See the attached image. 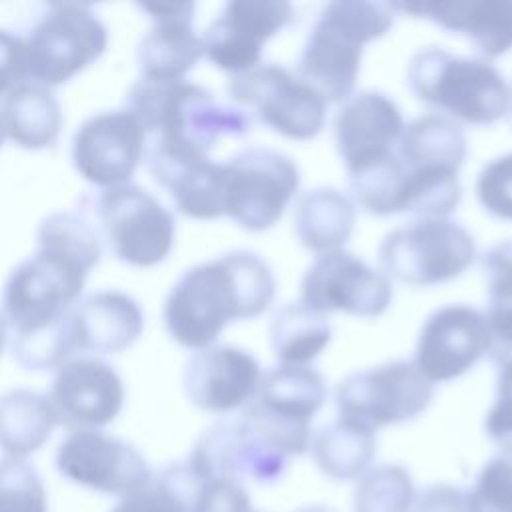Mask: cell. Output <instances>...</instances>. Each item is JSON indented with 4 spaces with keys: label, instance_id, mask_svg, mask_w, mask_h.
Returning <instances> with one entry per match:
<instances>
[{
    "label": "cell",
    "instance_id": "f1b7e54d",
    "mask_svg": "<svg viewBox=\"0 0 512 512\" xmlns=\"http://www.w3.org/2000/svg\"><path fill=\"white\" fill-rule=\"evenodd\" d=\"M58 426L48 396L14 388L0 396V450L10 458H26L40 450Z\"/></svg>",
    "mask_w": 512,
    "mask_h": 512
},
{
    "label": "cell",
    "instance_id": "484cf974",
    "mask_svg": "<svg viewBox=\"0 0 512 512\" xmlns=\"http://www.w3.org/2000/svg\"><path fill=\"white\" fill-rule=\"evenodd\" d=\"M354 224V204L336 188L306 190L294 204V232L300 244L318 256L342 250L354 232Z\"/></svg>",
    "mask_w": 512,
    "mask_h": 512
},
{
    "label": "cell",
    "instance_id": "277c9868",
    "mask_svg": "<svg viewBox=\"0 0 512 512\" xmlns=\"http://www.w3.org/2000/svg\"><path fill=\"white\" fill-rule=\"evenodd\" d=\"M414 98L456 124L490 126L506 116L510 86L498 68L484 60L424 46L406 66Z\"/></svg>",
    "mask_w": 512,
    "mask_h": 512
},
{
    "label": "cell",
    "instance_id": "603a6c76",
    "mask_svg": "<svg viewBox=\"0 0 512 512\" xmlns=\"http://www.w3.org/2000/svg\"><path fill=\"white\" fill-rule=\"evenodd\" d=\"M392 8L468 38L488 62L512 50V0H414Z\"/></svg>",
    "mask_w": 512,
    "mask_h": 512
},
{
    "label": "cell",
    "instance_id": "8992f818",
    "mask_svg": "<svg viewBox=\"0 0 512 512\" xmlns=\"http://www.w3.org/2000/svg\"><path fill=\"white\" fill-rule=\"evenodd\" d=\"M476 258L472 234L450 218H416L378 246L382 274L408 286H436L462 276Z\"/></svg>",
    "mask_w": 512,
    "mask_h": 512
},
{
    "label": "cell",
    "instance_id": "e575fe53",
    "mask_svg": "<svg viewBox=\"0 0 512 512\" xmlns=\"http://www.w3.org/2000/svg\"><path fill=\"white\" fill-rule=\"evenodd\" d=\"M466 504L468 512H512V456H494L480 468Z\"/></svg>",
    "mask_w": 512,
    "mask_h": 512
},
{
    "label": "cell",
    "instance_id": "4fadbf2b",
    "mask_svg": "<svg viewBox=\"0 0 512 512\" xmlns=\"http://www.w3.org/2000/svg\"><path fill=\"white\" fill-rule=\"evenodd\" d=\"M302 302L320 314L344 312L376 318L392 302V282L362 258L346 250L320 254L306 270L300 286Z\"/></svg>",
    "mask_w": 512,
    "mask_h": 512
},
{
    "label": "cell",
    "instance_id": "ac0fdd59",
    "mask_svg": "<svg viewBox=\"0 0 512 512\" xmlns=\"http://www.w3.org/2000/svg\"><path fill=\"white\" fill-rule=\"evenodd\" d=\"M288 458L270 448L242 418L222 420L204 430L188 458L190 468L208 480L272 484L288 468Z\"/></svg>",
    "mask_w": 512,
    "mask_h": 512
},
{
    "label": "cell",
    "instance_id": "b9f144b4",
    "mask_svg": "<svg viewBox=\"0 0 512 512\" xmlns=\"http://www.w3.org/2000/svg\"><path fill=\"white\" fill-rule=\"evenodd\" d=\"M6 330H8V326H6V320H4V316L0 314V354H2L4 346H6Z\"/></svg>",
    "mask_w": 512,
    "mask_h": 512
},
{
    "label": "cell",
    "instance_id": "836d02e7",
    "mask_svg": "<svg viewBox=\"0 0 512 512\" xmlns=\"http://www.w3.org/2000/svg\"><path fill=\"white\" fill-rule=\"evenodd\" d=\"M0 512H48V494L24 458H0Z\"/></svg>",
    "mask_w": 512,
    "mask_h": 512
},
{
    "label": "cell",
    "instance_id": "9a60e30c",
    "mask_svg": "<svg viewBox=\"0 0 512 512\" xmlns=\"http://www.w3.org/2000/svg\"><path fill=\"white\" fill-rule=\"evenodd\" d=\"M294 20L284 0H234L224 4L202 38L204 56L230 76L262 64L264 44Z\"/></svg>",
    "mask_w": 512,
    "mask_h": 512
},
{
    "label": "cell",
    "instance_id": "3957f363",
    "mask_svg": "<svg viewBox=\"0 0 512 512\" xmlns=\"http://www.w3.org/2000/svg\"><path fill=\"white\" fill-rule=\"evenodd\" d=\"M394 24L388 2L334 0L318 12L296 60V76L326 104L354 94L364 46L386 36Z\"/></svg>",
    "mask_w": 512,
    "mask_h": 512
},
{
    "label": "cell",
    "instance_id": "cb8c5ba5",
    "mask_svg": "<svg viewBox=\"0 0 512 512\" xmlns=\"http://www.w3.org/2000/svg\"><path fill=\"white\" fill-rule=\"evenodd\" d=\"M144 330L140 304L120 290L78 298L66 312V332L76 352L114 354L130 348Z\"/></svg>",
    "mask_w": 512,
    "mask_h": 512
},
{
    "label": "cell",
    "instance_id": "e0dca14e",
    "mask_svg": "<svg viewBox=\"0 0 512 512\" xmlns=\"http://www.w3.org/2000/svg\"><path fill=\"white\" fill-rule=\"evenodd\" d=\"M488 352L484 312L468 304H448L424 320L412 362L430 384H438L460 378Z\"/></svg>",
    "mask_w": 512,
    "mask_h": 512
},
{
    "label": "cell",
    "instance_id": "ee69618b",
    "mask_svg": "<svg viewBox=\"0 0 512 512\" xmlns=\"http://www.w3.org/2000/svg\"><path fill=\"white\" fill-rule=\"evenodd\" d=\"M506 116H508V122L512 126V86H510V102H508V110H506Z\"/></svg>",
    "mask_w": 512,
    "mask_h": 512
},
{
    "label": "cell",
    "instance_id": "ffe728a7",
    "mask_svg": "<svg viewBox=\"0 0 512 512\" xmlns=\"http://www.w3.org/2000/svg\"><path fill=\"white\" fill-rule=\"evenodd\" d=\"M396 102L378 90H360L346 98L334 116L336 150L352 174L394 154L404 132Z\"/></svg>",
    "mask_w": 512,
    "mask_h": 512
},
{
    "label": "cell",
    "instance_id": "d6a6232c",
    "mask_svg": "<svg viewBox=\"0 0 512 512\" xmlns=\"http://www.w3.org/2000/svg\"><path fill=\"white\" fill-rule=\"evenodd\" d=\"M414 482L400 464L368 468L354 488V512H410Z\"/></svg>",
    "mask_w": 512,
    "mask_h": 512
},
{
    "label": "cell",
    "instance_id": "f6af8a7d",
    "mask_svg": "<svg viewBox=\"0 0 512 512\" xmlns=\"http://www.w3.org/2000/svg\"><path fill=\"white\" fill-rule=\"evenodd\" d=\"M4 138H6V130H4V122H2V114H0V146H2Z\"/></svg>",
    "mask_w": 512,
    "mask_h": 512
},
{
    "label": "cell",
    "instance_id": "7bdbcfd3",
    "mask_svg": "<svg viewBox=\"0 0 512 512\" xmlns=\"http://www.w3.org/2000/svg\"><path fill=\"white\" fill-rule=\"evenodd\" d=\"M296 512H334L332 508H326V506H320V504H312V506H306V508H300Z\"/></svg>",
    "mask_w": 512,
    "mask_h": 512
},
{
    "label": "cell",
    "instance_id": "4316f807",
    "mask_svg": "<svg viewBox=\"0 0 512 512\" xmlns=\"http://www.w3.org/2000/svg\"><path fill=\"white\" fill-rule=\"evenodd\" d=\"M6 136L24 150H42L58 140L64 116L52 88L24 82L12 90L2 104Z\"/></svg>",
    "mask_w": 512,
    "mask_h": 512
},
{
    "label": "cell",
    "instance_id": "83f0119b",
    "mask_svg": "<svg viewBox=\"0 0 512 512\" xmlns=\"http://www.w3.org/2000/svg\"><path fill=\"white\" fill-rule=\"evenodd\" d=\"M308 450L324 476L334 480H358L376 456V432L338 416L312 432Z\"/></svg>",
    "mask_w": 512,
    "mask_h": 512
},
{
    "label": "cell",
    "instance_id": "f546056e",
    "mask_svg": "<svg viewBox=\"0 0 512 512\" xmlns=\"http://www.w3.org/2000/svg\"><path fill=\"white\" fill-rule=\"evenodd\" d=\"M486 282V324L490 332L488 356L498 370L512 368V240L492 244L480 256Z\"/></svg>",
    "mask_w": 512,
    "mask_h": 512
},
{
    "label": "cell",
    "instance_id": "8fae6325",
    "mask_svg": "<svg viewBox=\"0 0 512 512\" xmlns=\"http://www.w3.org/2000/svg\"><path fill=\"white\" fill-rule=\"evenodd\" d=\"M434 398L430 384L412 360H388L356 370L340 380L334 402L340 418L376 428L402 424L420 416Z\"/></svg>",
    "mask_w": 512,
    "mask_h": 512
},
{
    "label": "cell",
    "instance_id": "52a82bcc",
    "mask_svg": "<svg viewBox=\"0 0 512 512\" xmlns=\"http://www.w3.org/2000/svg\"><path fill=\"white\" fill-rule=\"evenodd\" d=\"M296 162L272 148L252 146L220 162V208L250 232L272 228L296 196Z\"/></svg>",
    "mask_w": 512,
    "mask_h": 512
},
{
    "label": "cell",
    "instance_id": "1f68e13d",
    "mask_svg": "<svg viewBox=\"0 0 512 512\" xmlns=\"http://www.w3.org/2000/svg\"><path fill=\"white\" fill-rule=\"evenodd\" d=\"M38 248L60 254L88 272L100 262L102 236L96 224L78 212H54L42 220L36 232Z\"/></svg>",
    "mask_w": 512,
    "mask_h": 512
},
{
    "label": "cell",
    "instance_id": "d4e9b609",
    "mask_svg": "<svg viewBox=\"0 0 512 512\" xmlns=\"http://www.w3.org/2000/svg\"><path fill=\"white\" fill-rule=\"evenodd\" d=\"M394 154L402 168L412 172L460 174L468 142L460 124L432 112L404 126Z\"/></svg>",
    "mask_w": 512,
    "mask_h": 512
},
{
    "label": "cell",
    "instance_id": "9c48e42d",
    "mask_svg": "<svg viewBox=\"0 0 512 512\" xmlns=\"http://www.w3.org/2000/svg\"><path fill=\"white\" fill-rule=\"evenodd\" d=\"M30 80L54 88L96 62L108 46V30L88 4L54 2L28 36Z\"/></svg>",
    "mask_w": 512,
    "mask_h": 512
},
{
    "label": "cell",
    "instance_id": "f35d334b",
    "mask_svg": "<svg viewBox=\"0 0 512 512\" xmlns=\"http://www.w3.org/2000/svg\"><path fill=\"white\" fill-rule=\"evenodd\" d=\"M30 80L28 50L22 36L0 28V96H8Z\"/></svg>",
    "mask_w": 512,
    "mask_h": 512
},
{
    "label": "cell",
    "instance_id": "5bb4252c",
    "mask_svg": "<svg viewBox=\"0 0 512 512\" xmlns=\"http://www.w3.org/2000/svg\"><path fill=\"white\" fill-rule=\"evenodd\" d=\"M56 468L78 486L122 498L146 488L154 478L132 444L100 430L70 432L58 444Z\"/></svg>",
    "mask_w": 512,
    "mask_h": 512
},
{
    "label": "cell",
    "instance_id": "44dd1931",
    "mask_svg": "<svg viewBox=\"0 0 512 512\" xmlns=\"http://www.w3.org/2000/svg\"><path fill=\"white\" fill-rule=\"evenodd\" d=\"M260 378V364L250 352L232 344H212L194 350L186 360L182 384L192 406L228 414L250 402Z\"/></svg>",
    "mask_w": 512,
    "mask_h": 512
},
{
    "label": "cell",
    "instance_id": "d590c367",
    "mask_svg": "<svg viewBox=\"0 0 512 512\" xmlns=\"http://www.w3.org/2000/svg\"><path fill=\"white\" fill-rule=\"evenodd\" d=\"M474 188L480 206L488 214L512 220V152L486 162L478 172Z\"/></svg>",
    "mask_w": 512,
    "mask_h": 512
},
{
    "label": "cell",
    "instance_id": "7402d4cb",
    "mask_svg": "<svg viewBox=\"0 0 512 512\" xmlns=\"http://www.w3.org/2000/svg\"><path fill=\"white\" fill-rule=\"evenodd\" d=\"M150 14L154 26L142 36L136 60L140 78L184 80V76L204 56L202 38L194 30V2L138 4Z\"/></svg>",
    "mask_w": 512,
    "mask_h": 512
},
{
    "label": "cell",
    "instance_id": "ba28073f",
    "mask_svg": "<svg viewBox=\"0 0 512 512\" xmlns=\"http://www.w3.org/2000/svg\"><path fill=\"white\" fill-rule=\"evenodd\" d=\"M88 270L36 248L8 276L2 290V316L16 336H30L56 326L80 298Z\"/></svg>",
    "mask_w": 512,
    "mask_h": 512
},
{
    "label": "cell",
    "instance_id": "2e32d148",
    "mask_svg": "<svg viewBox=\"0 0 512 512\" xmlns=\"http://www.w3.org/2000/svg\"><path fill=\"white\" fill-rule=\"evenodd\" d=\"M144 152L146 132L126 108L90 116L72 136L76 172L104 190L128 184Z\"/></svg>",
    "mask_w": 512,
    "mask_h": 512
},
{
    "label": "cell",
    "instance_id": "6da1fadb",
    "mask_svg": "<svg viewBox=\"0 0 512 512\" xmlns=\"http://www.w3.org/2000/svg\"><path fill=\"white\" fill-rule=\"evenodd\" d=\"M276 280L256 252L234 250L188 268L164 300V326L174 342L190 350L212 346L236 320H250L270 308Z\"/></svg>",
    "mask_w": 512,
    "mask_h": 512
},
{
    "label": "cell",
    "instance_id": "7a4b0ae2",
    "mask_svg": "<svg viewBox=\"0 0 512 512\" xmlns=\"http://www.w3.org/2000/svg\"><path fill=\"white\" fill-rule=\"evenodd\" d=\"M124 108L146 132L144 158H210L222 138H240L252 126L246 112L218 102L208 88L186 78H138Z\"/></svg>",
    "mask_w": 512,
    "mask_h": 512
},
{
    "label": "cell",
    "instance_id": "bcb514c9",
    "mask_svg": "<svg viewBox=\"0 0 512 512\" xmlns=\"http://www.w3.org/2000/svg\"><path fill=\"white\" fill-rule=\"evenodd\" d=\"M252 512H258V510H252Z\"/></svg>",
    "mask_w": 512,
    "mask_h": 512
},
{
    "label": "cell",
    "instance_id": "74e56055",
    "mask_svg": "<svg viewBox=\"0 0 512 512\" xmlns=\"http://www.w3.org/2000/svg\"><path fill=\"white\" fill-rule=\"evenodd\" d=\"M484 430L504 456H512V368L498 370L496 398L486 412Z\"/></svg>",
    "mask_w": 512,
    "mask_h": 512
},
{
    "label": "cell",
    "instance_id": "ab89813d",
    "mask_svg": "<svg viewBox=\"0 0 512 512\" xmlns=\"http://www.w3.org/2000/svg\"><path fill=\"white\" fill-rule=\"evenodd\" d=\"M112 512H186L172 490L154 476L152 482L128 496H124Z\"/></svg>",
    "mask_w": 512,
    "mask_h": 512
},
{
    "label": "cell",
    "instance_id": "d6986e66",
    "mask_svg": "<svg viewBox=\"0 0 512 512\" xmlns=\"http://www.w3.org/2000/svg\"><path fill=\"white\" fill-rule=\"evenodd\" d=\"M48 398L58 424L70 432L98 430L120 414L124 406V384L106 360L74 356L56 370Z\"/></svg>",
    "mask_w": 512,
    "mask_h": 512
},
{
    "label": "cell",
    "instance_id": "4dcf8cb0",
    "mask_svg": "<svg viewBox=\"0 0 512 512\" xmlns=\"http://www.w3.org/2000/svg\"><path fill=\"white\" fill-rule=\"evenodd\" d=\"M332 340L328 318L302 300L280 306L270 320V346L280 364L308 366Z\"/></svg>",
    "mask_w": 512,
    "mask_h": 512
},
{
    "label": "cell",
    "instance_id": "30bf717a",
    "mask_svg": "<svg viewBox=\"0 0 512 512\" xmlns=\"http://www.w3.org/2000/svg\"><path fill=\"white\" fill-rule=\"evenodd\" d=\"M226 92L236 108L290 140H312L326 126L324 98L280 64L230 76Z\"/></svg>",
    "mask_w": 512,
    "mask_h": 512
},
{
    "label": "cell",
    "instance_id": "60d3db41",
    "mask_svg": "<svg viewBox=\"0 0 512 512\" xmlns=\"http://www.w3.org/2000/svg\"><path fill=\"white\" fill-rule=\"evenodd\" d=\"M410 512H468L466 490L448 482L430 484L414 496Z\"/></svg>",
    "mask_w": 512,
    "mask_h": 512
},
{
    "label": "cell",
    "instance_id": "7c38bea8",
    "mask_svg": "<svg viewBox=\"0 0 512 512\" xmlns=\"http://www.w3.org/2000/svg\"><path fill=\"white\" fill-rule=\"evenodd\" d=\"M96 218L114 256L130 266L148 268L172 252L174 214L142 186L128 182L104 190L96 200Z\"/></svg>",
    "mask_w": 512,
    "mask_h": 512
},
{
    "label": "cell",
    "instance_id": "8d00e7d4",
    "mask_svg": "<svg viewBox=\"0 0 512 512\" xmlns=\"http://www.w3.org/2000/svg\"><path fill=\"white\" fill-rule=\"evenodd\" d=\"M190 466V464H188ZM244 484L228 480H208L196 474V488L190 512H252Z\"/></svg>",
    "mask_w": 512,
    "mask_h": 512
},
{
    "label": "cell",
    "instance_id": "5b68a950",
    "mask_svg": "<svg viewBox=\"0 0 512 512\" xmlns=\"http://www.w3.org/2000/svg\"><path fill=\"white\" fill-rule=\"evenodd\" d=\"M326 384L310 366H274L262 372L258 388L240 418L288 460L310 448L312 420L326 402Z\"/></svg>",
    "mask_w": 512,
    "mask_h": 512
}]
</instances>
